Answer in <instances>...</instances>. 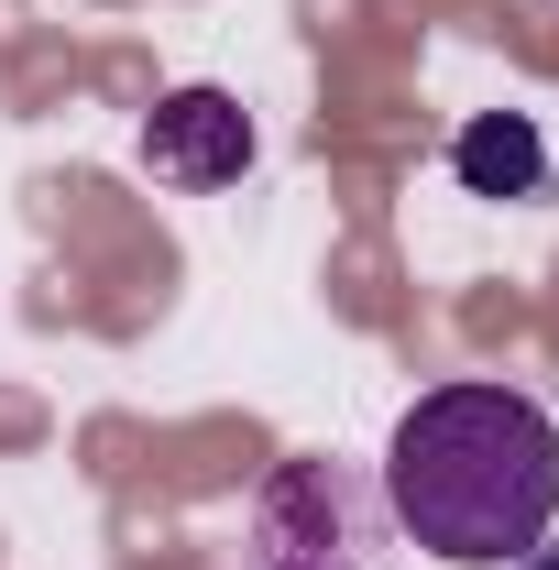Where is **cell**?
Instances as JSON below:
<instances>
[{
  "label": "cell",
  "mask_w": 559,
  "mask_h": 570,
  "mask_svg": "<svg viewBox=\"0 0 559 570\" xmlns=\"http://www.w3.org/2000/svg\"><path fill=\"white\" fill-rule=\"evenodd\" d=\"M384 504L450 570H516L538 560L559 515V428L516 384H439L395 417Z\"/></svg>",
  "instance_id": "1"
},
{
  "label": "cell",
  "mask_w": 559,
  "mask_h": 570,
  "mask_svg": "<svg viewBox=\"0 0 559 570\" xmlns=\"http://www.w3.org/2000/svg\"><path fill=\"white\" fill-rule=\"evenodd\" d=\"M133 154H143L154 187H187V198L242 187V165H253V110H242L231 88H176V99H154V121H143Z\"/></svg>",
  "instance_id": "2"
},
{
  "label": "cell",
  "mask_w": 559,
  "mask_h": 570,
  "mask_svg": "<svg viewBox=\"0 0 559 570\" xmlns=\"http://www.w3.org/2000/svg\"><path fill=\"white\" fill-rule=\"evenodd\" d=\"M450 176L472 198H538L549 187V142H538L527 110H483V121H461V142H450Z\"/></svg>",
  "instance_id": "3"
}]
</instances>
